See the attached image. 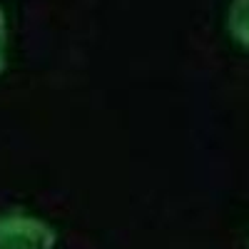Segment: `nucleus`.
<instances>
[{"label": "nucleus", "instance_id": "obj_3", "mask_svg": "<svg viewBox=\"0 0 249 249\" xmlns=\"http://www.w3.org/2000/svg\"><path fill=\"white\" fill-rule=\"evenodd\" d=\"M8 40H10V25H8V13L0 5V72L8 65Z\"/></svg>", "mask_w": 249, "mask_h": 249}, {"label": "nucleus", "instance_id": "obj_2", "mask_svg": "<svg viewBox=\"0 0 249 249\" xmlns=\"http://www.w3.org/2000/svg\"><path fill=\"white\" fill-rule=\"evenodd\" d=\"M227 25H230L232 37L242 48L249 50V0H232Z\"/></svg>", "mask_w": 249, "mask_h": 249}, {"label": "nucleus", "instance_id": "obj_1", "mask_svg": "<svg viewBox=\"0 0 249 249\" xmlns=\"http://www.w3.org/2000/svg\"><path fill=\"white\" fill-rule=\"evenodd\" d=\"M55 227L35 214H0V249H55Z\"/></svg>", "mask_w": 249, "mask_h": 249}]
</instances>
